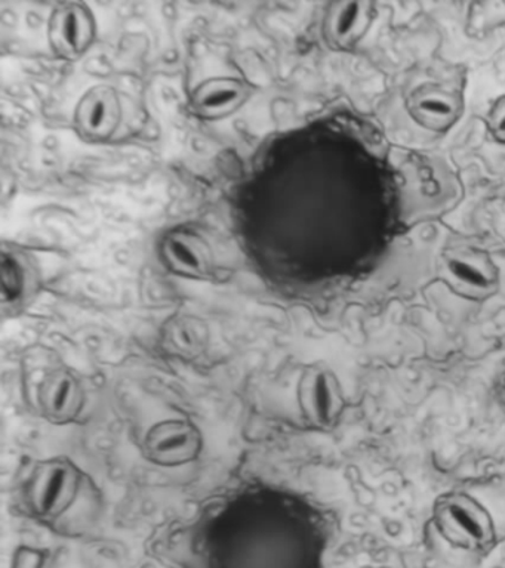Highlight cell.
I'll return each instance as SVG.
<instances>
[{"instance_id":"6da1fadb","label":"cell","mask_w":505,"mask_h":568,"mask_svg":"<svg viewBox=\"0 0 505 568\" xmlns=\"http://www.w3.org/2000/svg\"><path fill=\"white\" fill-rule=\"evenodd\" d=\"M438 275L456 295L467 300H487L499 287V271L482 248H446L438 261Z\"/></svg>"},{"instance_id":"7a4b0ae2","label":"cell","mask_w":505,"mask_h":568,"mask_svg":"<svg viewBox=\"0 0 505 568\" xmlns=\"http://www.w3.org/2000/svg\"><path fill=\"white\" fill-rule=\"evenodd\" d=\"M301 412L310 425L331 429L343 415V386L331 367L314 364L305 368L299 385Z\"/></svg>"},{"instance_id":"3957f363","label":"cell","mask_w":505,"mask_h":568,"mask_svg":"<svg viewBox=\"0 0 505 568\" xmlns=\"http://www.w3.org/2000/svg\"><path fill=\"white\" fill-rule=\"evenodd\" d=\"M434 515L443 535L456 537L458 541L485 546L494 537V526L485 506L465 493H450L438 497Z\"/></svg>"},{"instance_id":"277c9868","label":"cell","mask_w":505,"mask_h":568,"mask_svg":"<svg viewBox=\"0 0 505 568\" xmlns=\"http://www.w3.org/2000/svg\"><path fill=\"white\" fill-rule=\"evenodd\" d=\"M79 475L65 460H48L34 469L29 484V500L38 514H60L72 504L78 491Z\"/></svg>"},{"instance_id":"5b68a950","label":"cell","mask_w":505,"mask_h":568,"mask_svg":"<svg viewBox=\"0 0 505 568\" xmlns=\"http://www.w3.org/2000/svg\"><path fill=\"white\" fill-rule=\"evenodd\" d=\"M406 106L407 113L420 126L428 131L446 132L463 115L464 101L452 89L425 83L411 93Z\"/></svg>"},{"instance_id":"8992f818","label":"cell","mask_w":505,"mask_h":568,"mask_svg":"<svg viewBox=\"0 0 505 568\" xmlns=\"http://www.w3.org/2000/svg\"><path fill=\"white\" fill-rule=\"evenodd\" d=\"M201 450V435L188 422H166L154 426L148 437V452L163 465L185 464Z\"/></svg>"},{"instance_id":"52a82bcc","label":"cell","mask_w":505,"mask_h":568,"mask_svg":"<svg viewBox=\"0 0 505 568\" xmlns=\"http://www.w3.org/2000/svg\"><path fill=\"white\" fill-rule=\"evenodd\" d=\"M375 16V4L365 0L335 3L326 20L330 43L343 51L356 47L371 29Z\"/></svg>"},{"instance_id":"ba28073f","label":"cell","mask_w":505,"mask_h":568,"mask_svg":"<svg viewBox=\"0 0 505 568\" xmlns=\"http://www.w3.org/2000/svg\"><path fill=\"white\" fill-rule=\"evenodd\" d=\"M42 410L57 424L72 420L81 410L83 393L73 373L59 371L46 377L39 393Z\"/></svg>"},{"instance_id":"9c48e42d","label":"cell","mask_w":505,"mask_h":568,"mask_svg":"<svg viewBox=\"0 0 505 568\" xmlns=\"http://www.w3.org/2000/svg\"><path fill=\"white\" fill-rule=\"evenodd\" d=\"M51 38L64 55H79L92 39L90 12L81 4H64L57 9L52 18Z\"/></svg>"},{"instance_id":"30bf717a","label":"cell","mask_w":505,"mask_h":568,"mask_svg":"<svg viewBox=\"0 0 505 568\" xmlns=\"http://www.w3.org/2000/svg\"><path fill=\"white\" fill-rule=\"evenodd\" d=\"M118 118L119 104L112 89H94L79 106V123L92 135H109L117 126Z\"/></svg>"},{"instance_id":"8fae6325","label":"cell","mask_w":505,"mask_h":568,"mask_svg":"<svg viewBox=\"0 0 505 568\" xmlns=\"http://www.w3.org/2000/svg\"><path fill=\"white\" fill-rule=\"evenodd\" d=\"M166 253L175 268L183 273L202 275L210 264L206 248L202 246L201 240L192 235L179 234L171 237Z\"/></svg>"},{"instance_id":"7c38bea8","label":"cell","mask_w":505,"mask_h":568,"mask_svg":"<svg viewBox=\"0 0 505 568\" xmlns=\"http://www.w3.org/2000/svg\"><path fill=\"white\" fill-rule=\"evenodd\" d=\"M242 97V88L238 83L216 82L208 84L199 93V109L208 111H221L236 104Z\"/></svg>"},{"instance_id":"4fadbf2b","label":"cell","mask_w":505,"mask_h":568,"mask_svg":"<svg viewBox=\"0 0 505 568\" xmlns=\"http://www.w3.org/2000/svg\"><path fill=\"white\" fill-rule=\"evenodd\" d=\"M486 123L492 138L501 144H505V95L494 102L487 113Z\"/></svg>"},{"instance_id":"5bb4252c","label":"cell","mask_w":505,"mask_h":568,"mask_svg":"<svg viewBox=\"0 0 505 568\" xmlns=\"http://www.w3.org/2000/svg\"><path fill=\"white\" fill-rule=\"evenodd\" d=\"M503 394H504V399H505V377H504V381H503Z\"/></svg>"}]
</instances>
